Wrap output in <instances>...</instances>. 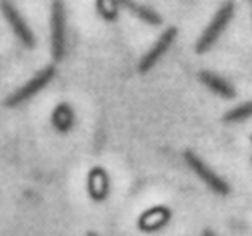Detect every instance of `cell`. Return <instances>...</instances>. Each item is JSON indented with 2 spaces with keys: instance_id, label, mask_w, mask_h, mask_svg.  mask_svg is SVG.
Returning a JSON list of instances; mask_svg holds the SVG:
<instances>
[{
  "instance_id": "obj_1",
  "label": "cell",
  "mask_w": 252,
  "mask_h": 236,
  "mask_svg": "<svg viewBox=\"0 0 252 236\" xmlns=\"http://www.w3.org/2000/svg\"><path fill=\"white\" fill-rule=\"evenodd\" d=\"M235 16V2L233 0H226L218 12L214 14V18L211 19V23L207 25V28L204 30V33L200 35V38L195 43V52L197 54H206L214 47V43L220 40V36L223 35V31L228 28L230 21Z\"/></svg>"
},
{
  "instance_id": "obj_2",
  "label": "cell",
  "mask_w": 252,
  "mask_h": 236,
  "mask_svg": "<svg viewBox=\"0 0 252 236\" xmlns=\"http://www.w3.org/2000/svg\"><path fill=\"white\" fill-rule=\"evenodd\" d=\"M67 26H66V7L63 0H52L50 11V43H52L54 60H63L67 47Z\"/></svg>"
},
{
  "instance_id": "obj_3",
  "label": "cell",
  "mask_w": 252,
  "mask_h": 236,
  "mask_svg": "<svg viewBox=\"0 0 252 236\" xmlns=\"http://www.w3.org/2000/svg\"><path fill=\"white\" fill-rule=\"evenodd\" d=\"M54 78H56V67L54 66L43 67V69L40 71V73H36L28 83L23 85L19 90H16L14 93L9 95V97L5 98L4 105L5 107H18V105L25 104V102H28L30 98L35 97L38 91H42Z\"/></svg>"
},
{
  "instance_id": "obj_4",
  "label": "cell",
  "mask_w": 252,
  "mask_h": 236,
  "mask_svg": "<svg viewBox=\"0 0 252 236\" xmlns=\"http://www.w3.org/2000/svg\"><path fill=\"white\" fill-rule=\"evenodd\" d=\"M183 159H185L187 166L202 179V183H206V186L211 188L216 195L226 197V195L230 193V186H228L226 181L218 176V174L214 173L199 155H195L192 150H185V152H183Z\"/></svg>"
},
{
  "instance_id": "obj_5",
  "label": "cell",
  "mask_w": 252,
  "mask_h": 236,
  "mask_svg": "<svg viewBox=\"0 0 252 236\" xmlns=\"http://www.w3.org/2000/svg\"><path fill=\"white\" fill-rule=\"evenodd\" d=\"M0 11H2V16L5 18V21L9 23V26H11L16 38H18L25 47L33 49V47H35V42H36L35 35H33L32 28L28 26L26 19L21 16V12L16 9V5L12 4V2H9V0H4V2L0 4Z\"/></svg>"
},
{
  "instance_id": "obj_6",
  "label": "cell",
  "mask_w": 252,
  "mask_h": 236,
  "mask_svg": "<svg viewBox=\"0 0 252 236\" xmlns=\"http://www.w3.org/2000/svg\"><path fill=\"white\" fill-rule=\"evenodd\" d=\"M176 35H178V30H176L175 26H169V28L159 36L158 42L151 47V50L140 59V62H138V73L140 74L149 73V71L162 59V56L169 50V47H171L173 42H175Z\"/></svg>"
},
{
  "instance_id": "obj_7",
  "label": "cell",
  "mask_w": 252,
  "mask_h": 236,
  "mask_svg": "<svg viewBox=\"0 0 252 236\" xmlns=\"http://www.w3.org/2000/svg\"><path fill=\"white\" fill-rule=\"evenodd\" d=\"M87 190L95 202L105 200V197L109 195V190H111V184H109L107 173H105L102 167H94V169L88 173Z\"/></svg>"
},
{
  "instance_id": "obj_8",
  "label": "cell",
  "mask_w": 252,
  "mask_h": 236,
  "mask_svg": "<svg viewBox=\"0 0 252 236\" xmlns=\"http://www.w3.org/2000/svg\"><path fill=\"white\" fill-rule=\"evenodd\" d=\"M119 5H121V9H126L130 14H133L135 18L144 21L145 25H151V26L162 25V18L154 11V9L145 7V5L138 4V2H135V0H119Z\"/></svg>"
},
{
  "instance_id": "obj_9",
  "label": "cell",
  "mask_w": 252,
  "mask_h": 236,
  "mask_svg": "<svg viewBox=\"0 0 252 236\" xmlns=\"http://www.w3.org/2000/svg\"><path fill=\"white\" fill-rule=\"evenodd\" d=\"M199 80L209 88L211 91H214L216 95L223 98H233L235 97V88L228 83L224 78L218 76V74L211 73V71H200Z\"/></svg>"
},
{
  "instance_id": "obj_10",
  "label": "cell",
  "mask_w": 252,
  "mask_h": 236,
  "mask_svg": "<svg viewBox=\"0 0 252 236\" xmlns=\"http://www.w3.org/2000/svg\"><path fill=\"white\" fill-rule=\"evenodd\" d=\"M52 126L59 133H67L74 126V111L69 104L63 102L52 111Z\"/></svg>"
},
{
  "instance_id": "obj_11",
  "label": "cell",
  "mask_w": 252,
  "mask_h": 236,
  "mask_svg": "<svg viewBox=\"0 0 252 236\" xmlns=\"http://www.w3.org/2000/svg\"><path fill=\"white\" fill-rule=\"evenodd\" d=\"M169 221V208L158 207V208H149L140 219H138V226L144 231H152V229H159Z\"/></svg>"
},
{
  "instance_id": "obj_12",
  "label": "cell",
  "mask_w": 252,
  "mask_h": 236,
  "mask_svg": "<svg viewBox=\"0 0 252 236\" xmlns=\"http://www.w3.org/2000/svg\"><path fill=\"white\" fill-rule=\"evenodd\" d=\"M95 7H97V14L107 23H114L121 11L119 0H95Z\"/></svg>"
},
{
  "instance_id": "obj_13",
  "label": "cell",
  "mask_w": 252,
  "mask_h": 236,
  "mask_svg": "<svg viewBox=\"0 0 252 236\" xmlns=\"http://www.w3.org/2000/svg\"><path fill=\"white\" fill-rule=\"evenodd\" d=\"M252 118V100L245 102V104H240L237 107H233L231 111H228L226 114L223 116V121L226 122H240L245 121V119Z\"/></svg>"
},
{
  "instance_id": "obj_14",
  "label": "cell",
  "mask_w": 252,
  "mask_h": 236,
  "mask_svg": "<svg viewBox=\"0 0 252 236\" xmlns=\"http://www.w3.org/2000/svg\"><path fill=\"white\" fill-rule=\"evenodd\" d=\"M202 236H216V235H214V233H213V231H211V229H204Z\"/></svg>"
},
{
  "instance_id": "obj_15",
  "label": "cell",
  "mask_w": 252,
  "mask_h": 236,
  "mask_svg": "<svg viewBox=\"0 0 252 236\" xmlns=\"http://www.w3.org/2000/svg\"><path fill=\"white\" fill-rule=\"evenodd\" d=\"M249 5H251V18H252V0H249Z\"/></svg>"
},
{
  "instance_id": "obj_16",
  "label": "cell",
  "mask_w": 252,
  "mask_h": 236,
  "mask_svg": "<svg viewBox=\"0 0 252 236\" xmlns=\"http://www.w3.org/2000/svg\"><path fill=\"white\" fill-rule=\"evenodd\" d=\"M87 236H98V235H95V233H88Z\"/></svg>"
},
{
  "instance_id": "obj_17",
  "label": "cell",
  "mask_w": 252,
  "mask_h": 236,
  "mask_svg": "<svg viewBox=\"0 0 252 236\" xmlns=\"http://www.w3.org/2000/svg\"><path fill=\"white\" fill-rule=\"evenodd\" d=\"M251 142H252V135H251Z\"/></svg>"
}]
</instances>
